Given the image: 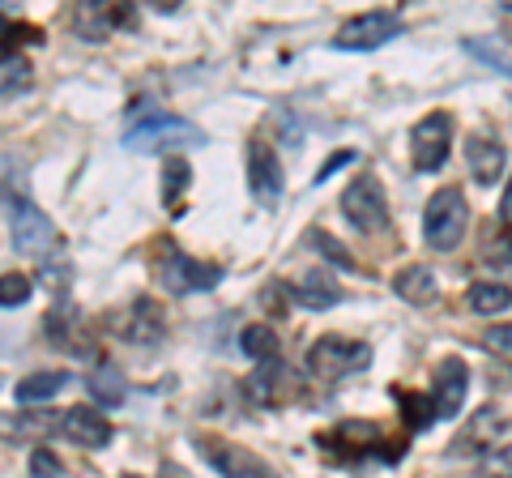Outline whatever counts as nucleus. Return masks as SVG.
Returning a JSON list of instances; mask_svg holds the SVG:
<instances>
[{"mask_svg": "<svg viewBox=\"0 0 512 478\" xmlns=\"http://www.w3.org/2000/svg\"><path fill=\"white\" fill-rule=\"evenodd\" d=\"M338 210H342V218H346L359 235H384V231H389V222H393L389 197H384V184L376 180L372 171H359L355 180L342 188Z\"/></svg>", "mask_w": 512, "mask_h": 478, "instance_id": "1", "label": "nucleus"}, {"mask_svg": "<svg viewBox=\"0 0 512 478\" xmlns=\"http://www.w3.org/2000/svg\"><path fill=\"white\" fill-rule=\"evenodd\" d=\"M470 227V201L461 188H436L423 210V239L436 252H453Z\"/></svg>", "mask_w": 512, "mask_h": 478, "instance_id": "2", "label": "nucleus"}, {"mask_svg": "<svg viewBox=\"0 0 512 478\" xmlns=\"http://www.w3.org/2000/svg\"><path fill=\"white\" fill-rule=\"evenodd\" d=\"M308 368H312L316 380H325V385H338V380L355 376L363 368H372V346L338 338V333H325V338H316L312 350H308Z\"/></svg>", "mask_w": 512, "mask_h": 478, "instance_id": "3", "label": "nucleus"}, {"mask_svg": "<svg viewBox=\"0 0 512 478\" xmlns=\"http://www.w3.org/2000/svg\"><path fill=\"white\" fill-rule=\"evenodd\" d=\"M158 282H163V291L171 295H197V291H214L222 282V269L218 265H205V261H192L188 252L163 244V257L154 265Z\"/></svg>", "mask_w": 512, "mask_h": 478, "instance_id": "4", "label": "nucleus"}, {"mask_svg": "<svg viewBox=\"0 0 512 478\" xmlns=\"http://www.w3.org/2000/svg\"><path fill=\"white\" fill-rule=\"evenodd\" d=\"M9 235H13V248L22 252V257H52L56 244H60V231L52 227V218H47L35 201H13L9 210Z\"/></svg>", "mask_w": 512, "mask_h": 478, "instance_id": "5", "label": "nucleus"}, {"mask_svg": "<svg viewBox=\"0 0 512 478\" xmlns=\"http://www.w3.org/2000/svg\"><path fill=\"white\" fill-rule=\"evenodd\" d=\"M453 154V116L448 111H431L419 124L410 129V158H414V171H440Z\"/></svg>", "mask_w": 512, "mask_h": 478, "instance_id": "6", "label": "nucleus"}, {"mask_svg": "<svg viewBox=\"0 0 512 478\" xmlns=\"http://www.w3.org/2000/svg\"><path fill=\"white\" fill-rule=\"evenodd\" d=\"M397 30H402V18H397L393 9H372V13H359V18H350L333 47H342V52H372V47L389 43Z\"/></svg>", "mask_w": 512, "mask_h": 478, "instance_id": "7", "label": "nucleus"}, {"mask_svg": "<svg viewBox=\"0 0 512 478\" xmlns=\"http://www.w3.org/2000/svg\"><path fill=\"white\" fill-rule=\"evenodd\" d=\"M201 457L210 461V466L222 474V478H278L274 466H265L256 453L248 449H239V444L231 440H210V436H201Z\"/></svg>", "mask_w": 512, "mask_h": 478, "instance_id": "8", "label": "nucleus"}, {"mask_svg": "<svg viewBox=\"0 0 512 478\" xmlns=\"http://www.w3.org/2000/svg\"><path fill=\"white\" fill-rule=\"evenodd\" d=\"M248 188H252V197L265 205V210H274V205L282 201L286 193V175H282V163H278V154L269 141H252V150H248Z\"/></svg>", "mask_w": 512, "mask_h": 478, "instance_id": "9", "label": "nucleus"}, {"mask_svg": "<svg viewBox=\"0 0 512 478\" xmlns=\"http://www.w3.org/2000/svg\"><path fill=\"white\" fill-rule=\"evenodd\" d=\"M470 393V368L457 355H448L436 363V380H431V406L440 419H457Z\"/></svg>", "mask_w": 512, "mask_h": 478, "instance_id": "10", "label": "nucleus"}, {"mask_svg": "<svg viewBox=\"0 0 512 478\" xmlns=\"http://www.w3.org/2000/svg\"><path fill=\"white\" fill-rule=\"evenodd\" d=\"M180 141H201V133L192 129L188 120H175V116H154L146 124H137V129H128L124 146L128 150H167V146H180Z\"/></svg>", "mask_w": 512, "mask_h": 478, "instance_id": "11", "label": "nucleus"}, {"mask_svg": "<svg viewBox=\"0 0 512 478\" xmlns=\"http://www.w3.org/2000/svg\"><path fill=\"white\" fill-rule=\"evenodd\" d=\"M56 432H60L64 440L82 444V449H107V444H111V423L103 419L99 410H90V406L60 410V419H56Z\"/></svg>", "mask_w": 512, "mask_h": 478, "instance_id": "12", "label": "nucleus"}, {"mask_svg": "<svg viewBox=\"0 0 512 478\" xmlns=\"http://www.w3.org/2000/svg\"><path fill=\"white\" fill-rule=\"evenodd\" d=\"M508 419L495 406H483L478 414H470V423L461 427V436L453 440V457L461 453H491L495 449V440H500V432H508Z\"/></svg>", "mask_w": 512, "mask_h": 478, "instance_id": "13", "label": "nucleus"}, {"mask_svg": "<svg viewBox=\"0 0 512 478\" xmlns=\"http://www.w3.org/2000/svg\"><path fill=\"white\" fill-rule=\"evenodd\" d=\"M248 397L256 406H282V402H291L295 397V372L286 368V363L278 359V363H261V368L252 372V380H248Z\"/></svg>", "mask_w": 512, "mask_h": 478, "instance_id": "14", "label": "nucleus"}, {"mask_svg": "<svg viewBox=\"0 0 512 478\" xmlns=\"http://www.w3.org/2000/svg\"><path fill=\"white\" fill-rule=\"evenodd\" d=\"M286 295H291V304L303 312H325L333 304H342V286L329 274H303L295 286H286Z\"/></svg>", "mask_w": 512, "mask_h": 478, "instance_id": "15", "label": "nucleus"}, {"mask_svg": "<svg viewBox=\"0 0 512 478\" xmlns=\"http://www.w3.org/2000/svg\"><path fill=\"white\" fill-rule=\"evenodd\" d=\"M466 163H470V175L478 184H495L500 180V171L508 167V150H504V141H495V137H470L466 141Z\"/></svg>", "mask_w": 512, "mask_h": 478, "instance_id": "16", "label": "nucleus"}, {"mask_svg": "<svg viewBox=\"0 0 512 478\" xmlns=\"http://www.w3.org/2000/svg\"><path fill=\"white\" fill-rule=\"evenodd\" d=\"M393 291L406 299V304H436L440 299V282H436V274H431L427 265H406L402 274L393 278Z\"/></svg>", "mask_w": 512, "mask_h": 478, "instance_id": "17", "label": "nucleus"}, {"mask_svg": "<svg viewBox=\"0 0 512 478\" xmlns=\"http://www.w3.org/2000/svg\"><path fill=\"white\" fill-rule=\"evenodd\" d=\"M64 385H69V376L64 372H35L13 385V397H18L22 406H35V402H52L56 393H64Z\"/></svg>", "mask_w": 512, "mask_h": 478, "instance_id": "18", "label": "nucleus"}, {"mask_svg": "<svg viewBox=\"0 0 512 478\" xmlns=\"http://www.w3.org/2000/svg\"><path fill=\"white\" fill-rule=\"evenodd\" d=\"M239 346H244V355L256 359V368L261 363H278L282 350H278V333L269 325H248L244 333H239Z\"/></svg>", "mask_w": 512, "mask_h": 478, "instance_id": "19", "label": "nucleus"}, {"mask_svg": "<svg viewBox=\"0 0 512 478\" xmlns=\"http://www.w3.org/2000/svg\"><path fill=\"white\" fill-rule=\"evenodd\" d=\"M508 304H512V291L504 282H474L470 295H466V308L474 316H495V312H504Z\"/></svg>", "mask_w": 512, "mask_h": 478, "instance_id": "20", "label": "nucleus"}, {"mask_svg": "<svg viewBox=\"0 0 512 478\" xmlns=\"http://www.w3.org/2000/svg\"><path fill=\"white\" fill-rule=\"evenodd\" d=\"M188 180H192V167H188V158H180V154H171L167 163H163V205L167 210L180 218L184 210H180V193L188 188Z\"/></svg>", "mask_w": 512, "mask_h": 478, "instance_id": "21", "label": "nucleus"}, {"mask_svg": "<svg viewBox=\"0 0 512 478\" xmlns=\"http://www.w3.org/2000/svg\"><path fill=\"white\" fill-rule=\"evenodd\" d=\"M86 389H90V397H94L99 406H120V402H124V380H120L116 368H107V363L86 376Z\"/></svg>", "mask_w": 512, "mask_h": 478, "instance_id": "22", "label": "nucleus"}, {"mask_svg": "<svg viewBox=\"0 0 512 478\" xmlns=\"http://www.w3.org/2000/svg\"><path fill=\"white\" fill-rule=\"evenodd\" d=\"M158 312H163V308H154L150 299H137V312H133L137 325L128 329V338H133L137 346H150V342L163 338V316H158Z\"/></svg>", "mask_w": 512, "mask_h": 478, "instance_id": "23", "label": "nucleus"}, {"mask_svg": "<svg viewBox=\"0 0 512 478\" xmlns=\"http://www.w3.org/2000/svg\"><path fill=\"white\" fill-rule=\"evenodd\" d=\"M474 478H512V444H495L491 453H483Z\"/></svg>", "mask_w": 512, "mask_h": 478, "instance_id": "24", "label": "nucleus"}, {"mask_svg": "<svg viewBox=\"0 0 512 478\" xmlns=\"http://www.w3.org/2000/svg\"><path fill=\"white\" fill-rule=\"evenodd\" d=\"M397 402L406 406V423L419 432V427H431V419H436V406L427 402L423 393H406V389H397Z\"/></svg>", "mask_w": 512, "mask_h": 478, "instance_id": "25", "label": "nucleus"}, {"mask_svg": "<svg viewBox=\"0 0 512 478\" xmlns=\"http://www.w3.org/2000/svg\"><path fill=\"white\" fill-rule=\"evenodd\" d=\"M35 295V282L26 274H0V308H18Z\"/></svg>", "mask_w": 512, "mask_h": 478, "instance_id": "26", "label": "nucleus"}, {"mask_svg": "<svg viewBox=\"0 0 512 478\" xmlns=\"http://www.w3.org/2000/svg\"><path fill=\"white\" fill-rule=\"evenodd\" d=\"M308 239H312V248H316L325 261L342 265V269H355V257H350V252H346V248H342L333 235H325V231H308Z\"/></svg>", "mask_w": 512, "mask_h": 478, "instance_id": "27", "label": "nucleus"}, {"mask_svg": "<svg viewBox=\"0 0 512 478\" xmlns=\"http://www.w3.org/2000/svg\"><path fill=\"white\" fill-rule=\"evenodd\" d=\"M30 474H35V478H60L64 466H60V457H52L47 449H35V453H30Z\"/></svg>", "mask_w": 512, "mask_h": 478, "instance_id": "28", "label": "nucleus"}, {"mask_svg": "<svg viewBox=\"0 0 512 478\" xmlns=\"http://www.w3.org/2000/svg\"><path fill=\"white\" fill-rule=\"evenodd\" d=\"M483 261L487 265H512V235H500V239H491V248H483Z\"/></svg>", "mask_w": 512, "mask_h": 478, "instance_id": "29", "label": "nucleus"}, {"mask_svg": "<svg viewBox=\"0 0 512 478\" xmlns=\"http://www.w3.org/2000/svg\"><path fill=\"white\" fill-rule=\"evenodd\" d=\"M483 346H487V350H500V355H512V325H495V329H487Z\"/></svg>", "mask_w": 512, "mask_h": 478, "instance_id": "30", "label": "nucleus"}, {"mask_svg": "<svg viewBox=\"0 0 512 478\" xmlns=\"http://www.w3.org/2000/svg\"><path fill=\"white\" fill-rule=\"evenodd\" d=\"M346 163H350V154H333V158H329V163H325V167H320V175H316V184H320V180H329V175H333V171H338V167H346Z\"/></svg>", "mask_w": 512, "mask_h": 478, "instance_id": "31", "label": "nucleus"}, {"mask_svg": "<svg viewBox=\"0 0 512 478\" xmlns=\"http://www.w3.org/2000/svg\"><path fill=\"white\" fill-rule=\"evenodd\" d=\"M500 218H504V227H512V180L504 188V201H500Z\"/></svg>", "mask_w": 512, "mask_h": 478, "instance_id": "32", "label": "nucleus"}]
</instances>
